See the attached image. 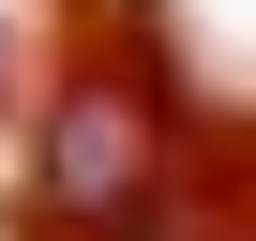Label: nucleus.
<instances>
[{
  "label": "nucleus",
  "instance_id": "obj_1",
  "mask_svg": "<svg viewBox=\"0 0 256 241\" xmlns=\"http://www.w3.org/2000/svg\"><path fill=\"white\" fill-rule=\"evenodd\" d=\"M166 136H181V106H166L151 46L106 30V46L46 90V120H30V241H90L120 196L166 166Z\"/></svg>",
  "mask_w": 256,
  "mask_h": 241
},
{
  "label": "nucleus",
  "instance_id": "obj_2",
  "mask_svg": "<svg viewBox=\"0 0 256 241\" xmlns=\"http://www.w3.org/2000/svg\"><path fill=\"white\" fill-rule=\"evenodd\" d=\"M90 241H256V120H181L166 166L120 196Z\"/></svg>",
  "mask_w": 256,
  "mask_h": 241
}]
</instances>
